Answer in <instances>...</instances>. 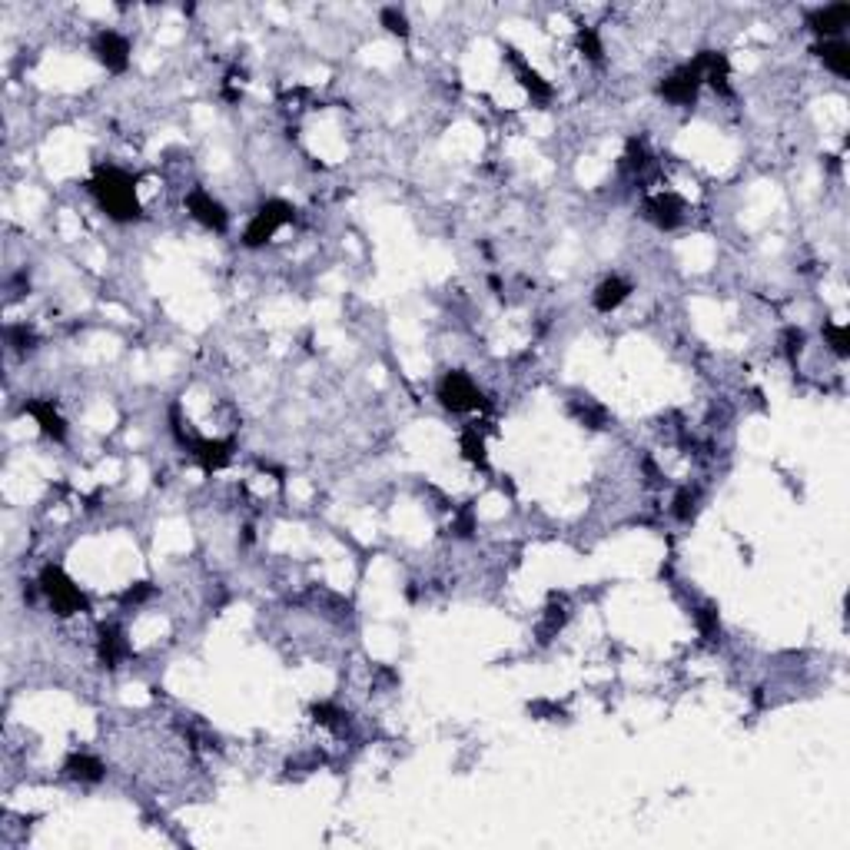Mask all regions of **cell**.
<instances>
[{"label":"cell","instance_id":"obj_1","mask_svg":"<svg viewBox=\"0 0 850 850\" xmlns=\"http://www.w3.org/2000/svg\"><path fill=\"white\" fill-rule=\"evenodd\" d=\"M93 193L100 199L113 220H133L136 216V193H133V180L123 176L120 170H106L97 183H93Z\"/></svg>","mask_w":850,"mask_h":850},{"label":"cell","instance_id":"obj_2","mask_svg":"<svg viewBox=\"0 0 850 850\" xmlns=\"http://www.w3.org/2000/svg\"><path fill=\"white\" fill-rule=\"evenodd\" d=\"M40 589H43V595L51 598V604L60 615H74V612H83V608H87L83 591H80L70 578H64L60 568H47L43 578H40Z\"/></svg>","mask_w":850,"mask_h":850},{"label":"cell","instance_id":"obj_3","mask_svg":"<svg viewBox=\"0 0 850 850\" xmlns=\"http://www.w3.org/2000/svg\"><path fill=\"white\" fill-rule=\"evenodd\" d=\"M289 220H292V210H289L286 203H266L246 226V246H262V243L273 239L276 230Z\"/></svg>","mask_w":850,"mask_h":850},{"label":"cell","instance_id":"obj_4","mask_svg":"<svg viewBox=\"0 0 850 850\" xmlns=\"http://www.w3.org/2000/svg\"><path fill=\"white\" fill-rule=\"evenodd\" d=\"M442 402L448 409H469L479 402V389L472 386V379H465L462 372H448L442 382Z\"/></svg>","mask_w":850,"mask_h":850},{"label":"cell","instance_id":"obj_5","mask_svg":"<svg viewBox=\"0 0 850 850\" xmlns=\"http://www.w3.org/2000/svg\"><path fill=\"white\" fill-rule=\"evenodd\" d=\"M190 213H193L207 230H226V210H222L210 193H199L197 190V193L190 197Z\"/></svg>","mask_w":850,"mask_h":850},{"label":"cell","instance_id":"obj_6","mask_svg":"<svg viewBox=\"0 0 850 850\" xmlns=\"http://www.w3.org/2000/svg\"><path fill=\"white\" fill-rule=\"evenodd\" d=\"M97 53H100V60H104L110 70H123V66H127L130 43L120 37V34H113V30H106V34L97 37Z\"/></svg>","mask_w":850,"mask_h":850},{"label":"cell","instance_id":"obj_7","mask_svg":"<svg viewBox=\"0 0 850 850\" xmlns=\"http://www.w3.org/2000/svg\"><path fill=\"white\" fill-rule=\"evenodd\" d=\"M847 17H850V7L847 4H834V7H824V11H817L811 17V24L817 34H827V37H834V34H840L844 27H847Z\"/></svg>","mask_w":850,"mask_h":850},{"label":"cell","instance_id":"obj_8","mask_svg":"<svg viewBox=\"0 0 850 850\" xmlns=\"http://www.w3.org/2000/svg\"><path fill=\"white\" fill-rule=\"evenodd\" d=\"M628 292H631L628 283H621L618 276H612V279H604L602 286H598V292H595V306H598L602 313H612V309H618V306L625 302Z\"/></svg>","mask_w":850,"mask_h":850},{"label":"cell","instance_id":"obj_9","mask_svg":"<svg viewBox=\"0 0 850 850\" xmlns=\"http://www.w3.org/2000/svg\"><path fill=\"white\" fill-rule=\"evenodd\" d=\"M821 53H824V64L838 74V77H847L850 74V47L844 43V40H827L824 47H821Z\"/></svg>","mask_w":850,"mask_h":850},{"label":"cell","instance_id":"obj_10","mask_svg":"<svg viewBox=\"0 0 850 850\" xmlns=\"http://www.w3.org/2000/svg\"><path fill=\"white\" fill-rule=\"evenodd\" d=\"M66 771L74 774V777H80V781H100V777H104V764L87 758V754H74L70 764H66Z\"/></svg>","mask_w":850,"mask_h":850}]
</instances>
